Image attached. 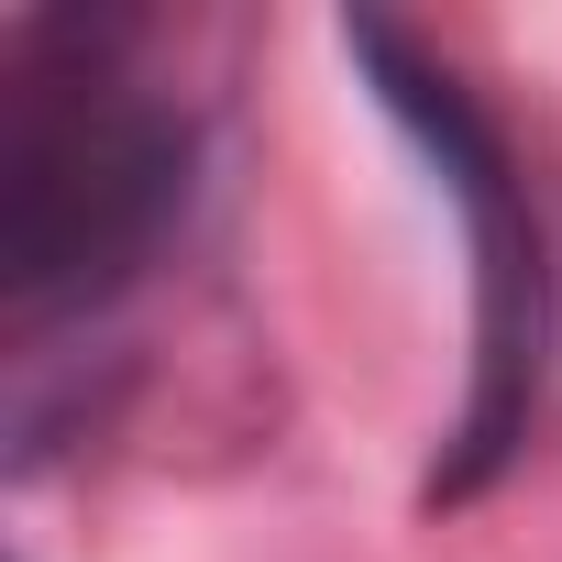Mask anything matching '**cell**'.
<instances>
[{"label":"cell","instance_id":"obj_1","mask_svg":"<svg viewBox=\"0 0 562 562\" xmlns=\"http://www.w3.org/2000/svg\"><path fill=\"white\" fill-rule=\"evenodd\" d=\"M188 199V122L111 78L100 34L34 23L0 122V276L12 310H78L166 243Z\"/></svg>","mask_w":562,"mask_h":562},{"label":"cell","instance_id":"obj_2","mask_svg":"<svg viewBox=\"0 0 562 562\" xmlns=\"http://www.w3.org/2000/svg\"><path fill=\"white\" fill-rule=\"evenodd\" d=\"M342 45L364 56L375 100L408 122V144L430 155L441 199L463 210V243H474V397H463V452L441 463L430 496H474L518 430H529V397H540V342H551V276H540V221H529V188L496 144V122L463 100L452 67H430L397 23H342Z\"/></svg>","mask_w":562,"mask_h":562}]
</instances>
